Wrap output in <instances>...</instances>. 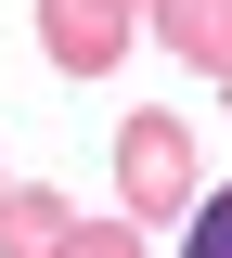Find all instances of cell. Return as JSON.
Segmentation results:
<instances>
[{"label":"cell","mask_w":232,"mask_h":258,"mask_svg":"<svg viewBox=\"0 0 232 258\" xmlns=\"http://www.w3.org/2000/svg\"><path fill=\"white\" fill-rule=\"evenodd\" d=\"M116 194L142 207V232L181 220V207H194V129H181V116H129V129H116Z\"/></svg>","instance_id":"cell-1"},{"label":"cell","mask_w":232,"mask_h":258,"mask_svg":"<svg viewBox=\"0 0 232 258\" xmlns=\"http://www.w3.org/2000/svg\"><path fill=\"white\" fill-rule=\"evenodd\" d=\"M142 39V0H39V52L52 78H116Z\"/></svg>","instance_id":"cell-2"},{"label":"cell","mask_w":232,"mask_h":258,"mask_svg":"<svg viewBox=\"0 0 232 258\" xmlns=\"http://www.w3.org/2000/svg\"><path fill=\"white\" fill-rule=\"evenodd\" d=\"M142 26H155V52H181L194 78L232 91V0H142Z\"/></svg>","instance_id":"cell-3"},{"label":"cell","mask_w":232,"mask_h":258,"mask_svg":"<svg viewBox=\"0 0 232 258\" xmlns=\"http://www.w3.org/2000/svg\"><path fill=\"white\" fill-rule=\"evenodd\" d=\"M65 220H78V207H65L52 181H0V258H52Z\"/></svg>","instance_id":"cell-4"},{"label":"cell","mask_w":232,"mask_h":258,"mask_svg":"<svg viewBox=\"0 0 232 258\" xmlns=\"http://www.w3.org/2000/svg\"><path fill=\"white\" fill-rule=\"evenodd\" d=\"M52 258H155V232H142V220H65Z\"/></svg>","instance_id":"cell-5"},{"label":"cell","mask_w":232,"mask_h":258,"mask_svg":"<svg viewBox=\"0 0 232 258\" xmlns=\"http://www.w3.org/2000/svg\"><path fill=\"white\" fill-rule=\"evenodd\" d=\"M181 258H232V194H206V207H194V232H181Z\"/></svg>","instance_id":"cell-6"},{"label":"cell","mask_w":232,"mask_h":258,"mask_svg":"<svg viewBox=\"0 0 232 258\" xmlns=\"http://www.w3.org/2000/svg\"><path fill=\"white\" fill-rule=\"evenodd\" d=\"M0 181H13V168H0Z\"/></svg>","instance_id":"cell-7"}]
</instances>
